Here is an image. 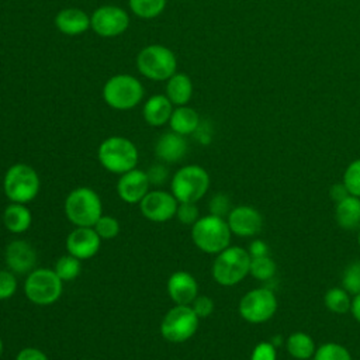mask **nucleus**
<instances>
[{"label":"nucleus","instance_id":"obj_1","mask_svg":"<svg viewBox=\"0 0 360 360\" xmlns=\"http://www.w3.org/2000/svg\"><path fill=\"white\" fill-rule=\"evenodd\" d=\"M65 215L75 226H94L103 215L100 195L90 187H77L65 198Z\"/></svg>","mask_w":360,"mask_h":360},{"label":"nucleus","instance_id":"obj_2","mask_svg":"<svg viewBox=\"0 0 360 360\" xmlns=\"http://www.w3.org/2000/svg\"><path fill=\"white\" fill-rule=\"evenodd\" d=\"M97 158L105 170L124 174L136 167L139 156L136 146L128 138L110 136L100 143Z\"/></svg>","mask_w":360,"mask_h":360},{"label":"nucleus","instance_id":"obj_3","mask_svg":"<svg viewBox=\"0 0 360 360\" xmlns=\"http://www.w3.org/2000/svg\"><path fill=\"white\" fill-rule=\"evenodd\" d=\"M231 229L222 217L205 215L191 225V239L194 245L205 253H219L229 246Z\"/></svg>","mask_w":360,"mask_h":360},{"label":"nucleus","instance_id":"obj_4","mask_svg":"<svg viewBox=\"0 0 360 360\" xmlns=\"http://www.w3.org/2000/svg\"><path fill=\"white\" fill-rule=\"evenodd\" d=\"M250 255L240 246H228L219 252L212 263V277L224 287H232L242 281L250 269Z\"/></svg>","mask_w":360,"mask_h":360},{"label":"nucleus","instance_id":"obj_5","mask_svg":"<svg viewBox=\"0 0 360 360\" xmlns=\"http://www.w3.org/2000/svg\"><path fill=\"white\" fill-rule=\"evenodd\" d=\"M3 190L11 202L27 204L38 195L41 180L34 167L25 163H15L4 174Z\"/></svg>","mask_w":360,"mask_h":360},{"label":"nucleus","instance_id":"obj_6","mask_svg":"<svg viewBox=\"0 0 360 360\" xmlns=\"http://www.w3.org/2000/svg\"><path fill=\"white\" fill-rule=\"evenodd\" d=\"M208 187L210 174L197 165L180 167L170 181V193L179 202H197L205 195Z\"/></svg>","mask_w":360,"mask_h":360},{"label":"nucleus","instance_id":"obj_7","mask_svg":"<svg viewBox=\"0 0 360 360\" xmlns=\"http://www.w3.org/2000/svg\"><path fill=\"white\" fill-rule=\"evenodd\" d=\"M136 68L146 79L162 82L176 73L177 60L174 53L163 45H148L136 56Z\"/></svg>","mask_w":360,"mask_h":360},{"label":"nucleus","instance_id":"obj_8","mask_svg":"<svg viewBox=\"0 0 360 360\" xmlns=\"http://www.w3.org/2000/svg\"><path fill=\"white\" fill-rule=\"evenodd\" d=\"M62 283L55 270L35 269L28 273L24 281V294L32 304L51 305L60 298L63 291Z\"/></svg>","mask_w":360,"mask_h":360},{"label":"nucleus","instance_id":"obj_9","mask_svg":"<svg viewBox=\"0 0 360 360\" xmlns=\"http://www.w3.org/2000/svg\"><path fill=\"white\" fill-rule=\"evenodd\" d=\"M143 97V86L129 75H115L103 87V98L114 110H129L139 104Z\"/></svg>","mask_w":360,"mask_h":360},{"label":"nucleus","instance_id":"obj_10","mask_svg":"<svg viewBox=\"0 0 360 360\" xmlns=\"http://www.w3.org/2000/svg\"><path fill=\"white\" fill-rule=\"evenodd\" d=\"M200 318L191 305H174L160 322V335L172 343H183L194 336Z\"/></svg>","mask_w":360,"mask_h":360},{"label":"nucleus","instance_id":"obj_11","mask_svg":"<svg viewBox=\"0 0 360 360\" xmlns=\"http://www.w3.org/2000/svg\"><path fill=\"white\" fill-rule=\"evenodd\" d=\"M277 309V300L269 288H255L246 292L239 302V314L249 323L269 321Z\"/></svg>","mask_w":360,"mask_h":360},{"label":"nucleus","instance_id":"obj_12","mask_svg":"<svg viewBox=\"0 0 360 360\" xmlns=\"http://www.w3.org/2000/svg\"><path fill=\"white\" fill-rule=\"evenodd\" d=\"M90 27L98 37H118L129 27V15L121 7L101 6L91 14Z\"/></svg>","mask_w":360,"mask_h":360},{"label":"nucleus","instance_id":"obj_13","mask_svg":"<svg viewBox=\"0 0 360 360\" xmlns=\"http://www.w3.org/2000/svg\"><path fill=\"white\" fill-rule=\"evenodd\" d=\"M179 201L165 190H152L139 202L142 215L152 222H167L176 217Z\"/></svg>","mask_w":360,"mask_h":360},{"label":"nucleus","instance_id":"obj_14","mask_svg":"<svg viewBox=\"0 0 360 360\" xmlns=\"http://www.w3.org/2000/svg\"><path fill=\"white\" fill-rule=\"evenodd\" d=\"M101 246V238L93 226H76L66 238V250L69 255L87 260L96 256Z\"/></svg>","mask_w":360,"mask_h":360},{"label":"nucleus","instance_id":"obj_15","mask_svg":"<svg viewBox=\"0 0 360 360\" xmlns=\"http://www.w3.org/2000/svg\"><path fill=\"white\" fill-rule=\"evenodd\" d=\"M4 260L8 270L14 274H27L37 264V252L27 240L14 239L6 246Z\"/></svg>","mask_w":360,"mask_h":360},{"label":"nucleus","instance_id":"obj_16","mask_svg":"<svg viewBox=\"0 0 360 360\" xmlns=\"http://www.w3.org/2000/svg\"><path fill=\"white\" fill-rule=\"evenodd\" d=\"M149 179L146 172L132 169L120 176L117 181L118 197L128 204H139L149 191Z\"/></svg>","mask_w":360,"mask_h":360},{"label":"nucleus","instance_id":"obj_17","mask_svg":"<svg viewBox=\"0 0 360 360\" xmlns=\"http://www.w3.org/2000/svg\"><path fill=\"white\" fill-rule=\"evenodd\" d=\"M232 233L248 238L260 232L263 219L260 212L249 205H239L231 210L226 219Z\"/></svg>","mask_w":360,"mask_h":360},{"label":"nucleus","instance_id":"obj_18","mask_svg":"<svg viewBox=\"0 0 360 360\" xmlns=\"http://www.w3.org/2000/svg\"><path fill=\"white\" fill-rule=\"evenodd\" d=\"M167 294L176 305H191L198 295V283L188 271H174L167 280Z\"/></svg>","mask_w":360,"mask_h":360},{"label":"nucleus","instance_id":"obj_19","mask_svg":"<svg viewBox=\"0 0 360 360\" xmlns=\"http://www.w3.org/2000/svg\"><path fill=\"white\" fill-rule=\"evenodd\" d=\"M187 152V142L183 135L177 132L163 134L155 146L156 158L165 163H176L183 159Z\"/></svg>","mask_w":360,"mask_h":360},{"label":"nucleus","instance_id":"obj_20","mask_svg":"<svg viewBox=\"0 0 360 360\" xmlns=\"http://www.w3.org/2000/svg\"><path fill=\"white\" fill-rule=\"evenodd\" d=\"M55 25L65 35H80L90 28V17L80 8H63L56 14Z\"/></svg>","mask_w":360,"mask_h":360},{"label":"nucleus","instance_id":"obj_21","mask_svg":"<svg viewBox=\"0 0 360 360\" xmlns=\"http://www.w3.org/2000/svg\"><path fill=\"white\" fill-rule=\"evenodd\" d=\"M173 112L172 101L163 94H155L146 100L142 108L145 121L152 127H162L169 122Z\"/></svg>","mask_w":360,"mask_h":360},{"label":"nucleus","instance_id":"obj_22","mask_svg":"<svg viewBox=\"0 0 360 360\" xmlns=\"http://www.w3.org/2000/svg\"><path fill=\"white\" fill-rule=\"evenodd\" d=\"M32 214L25 204L10 202L3 212V224L11 233H22L30 229Z\"/></svg>","mask_w":360,"mask_h":360},{"label":"nucleus","instance_id":"obj_23","mask_svg":"<svg viewBox=\"0 0 360 360\" xmlns=\"http://www.w3.org/2000/svg\"><path fill=\"white\" fill-rule=\"evenodd\" d=\"M200 124V117L197 111L187 105H179L173 110L169 125L173 132H177L180 135H190L193 134Z\"/></svg>","mask_w":360,"mask_h":360},{"label":"nucleus","instance_id":"obj_24","mask_svg":"<svg viewBox=\"0 0 360 360\" xmlns=\"http://www.w3.org/2000/svg\"><path fill=\"white\" fill-rule=\"evenodd\" d=\"M193 94V83L184 73H174L167 79L166 97L173 105H186Z\"/></svg>","mask_w":360,"mask_h":360},{"label":"nucleus","instance_id":"obj_25","mask_svg":"<svg viewBox=\"0 0 360 360\" xmlns=\"http://www.w3.org/2000/svg\"><path fill=\"white\" fill-rule=\"evenodd\" d=\"M335 217L338 224L345 229H354L360 224V198L347 195L336 204Z\"/></svg>","mask_w":360,"mask_h":360},{"label":"nucleus","instance_id":"obj_26","mask_svg":"<svg viewBox=\"0 0 360 360\" xmlns=\"http://www.w3.org/2000/svg\"><path fill=\"white\" fill-rule=\"evenodd\" d=\"M285 345L288 353L298 360H308L315 354V343L312 338L304 332L290 335Z\"/></svg>","mask_w":360,"mask_h":360},{"label":"nucleus","instance_id":"obj_27","mask_svg":"<svg viewBox=\"0 0 360 360\" xmlns=\"http://www.w3.org/2000/svg\"><path fill=\"white\" fill-rule=\"evenodd\" d=\"M323 301L326 308L335 314H345L350 309V305H352L349 292L345 288H339V287H333L328 290Z\"/></svg>","mask_w":360,"mask_h":360},{"label":"nucleus","instance_id":"obj_28","mask_svg":"<svg viewBox=\"0 0 360 360\" xmlns=\"http://www.w3.org/2000/svg\"><path fill=\"white\" fill-rule=\"evenodd\" d=\"M55 273L58 274V277L62 281H72L75 280L80 271H82V264H80V259L72 256V255H65L60 256L53 267Z\"/></svg>","mask_w":360,"mask_h":360},{"label":"nucleus","instance_id":"obj_29","mask_svg":"<svg viewBox=\"0 0 360 360\" xmlns=\"http://www.w3.org/2000/svg\"><path fill=\"white\" fill-rule=\"evenodd\" d=\"M131 11L141 18H155L166 7V0H129Z\"/></svg>","mask_w":360,"mask_h":360},{"label":"nucleus","instance_id":"obj_30","mask_svg":"<svg viewBox=\"0 0 360 360\" xmlns=\"http://www.w3.org/2000/svg\"><path fill=\"white\" fill-rule=\"evenodd\" d=\"M249 273L257 280H269L276 273V263L270 256L262 257H252L250 259V269Z\"/></svg>","mask_w":360,"mask_h":360},{"label":"nucleus","instance_id":"obj_31","mask_svg":"<svg viewBox=\"0 0 360 360\" xmlns=\"http://www.w3.org/2000/svg\"><path fill=\"white\" fill-rule=\"evenodd\" d=\"M314 360H352V356L345 346L329 342L315 350Z\"/></svg>","mask_w":360,"mask_h":360},{"label":"nucleus","instance_id":"obj_32","mask_svg":"<svg viewBox=\"0 0 360 360\" xmlns=\"http://www.w3.org/2000/svg\"><path fill=\"white\" fill-rule=\"evenodd\" d=\"M342 285L349 294L356 295L360 292V260L353 262L345 269Z\"/></svg>","mask_w":360,"mask_h":360},{"label":"nucleus","instance_id":"obj_33","mask_svg":"<svg viewBox=\"0 0 360 360\" xmlns=\"http://www.w3.org/2000/svg\"><path fill=\"white\" fill-rule=\"evenodd\" d=\"M343 184L350 195L360 197V159L352 162L343 174Z\"/></svg>","mask_w":360,"mask_h":360},{"label":"nucleus","instance_id":"obj_34","mask_svg":"<svg viewBox=\"0 0 360 360\" xmlns=\"http://www.w3.org/2000/svg\"><path fill=\"white\" fill-rule=\"evenodd\" d=\"M93 228L101 239H112L120 233V222L112 215H101Z\"/></svg>","mask_w":360,"mask_h":360},{"label":"nucleus","instance_id":"obj_35","mask_svg":"<svg viewBox=\"0 0 360 360\" xmlns=\"http://www.w3.org/2000/svg\"><path fill=\"white\" fill-rule=\"evenodd\" d=\"M17 291V277L11 270H0V301L11 298Z\"/></svg>","mask_w":360,"mask_h":360},{"label":"nucleus","instance_id":"obj_36","mask_svg":"<svg viewBox=\"0 0 360 360\" xmlns=\"http://www.w3.org/2000/svg\"><path fill=\"white\" fill-rule=\"evenodd\" d=\"M176 217L183 225H194L200 218V212L195 202H179Z\"/></svg>","mask_w":360,"mask_h":360},{"label":"nucleus","instance_id":"obj_37","mask_svg":"<svg viewBox=\"0 0 360 360\" xmlns=\"http://www.w3.org/2000/svg\"><path fill=\"white\" fill-rule=\"evenodd\" d=\"M210 211L212 215L217 217H225L231 212V201L228 198V195L225 194H215L211 200H210Z\"/></svg>","mask_w":360,"mask_h":360},{"label":"nucleus","instance_id":"obj_38","mask_svg":"<svg viewBox=\"0 0 360 360\" xmlns=\"http://www.w3.org/2000/svg\"><path fill=\"white\" fill-rule=\"evenodd\" d=\"M191 308L198 318H207L214 312V301L207 295H197L191 302Z\"/></svg>","mask_w":360,"mask_h":360},{"label":"nucleus","instance_id":"obj_39","mask_svg":"<svg viewBox=\"0 0 360 360\" xmlns=\"http://www.w3.org/2000/svg\"><path fill=\"white\" fill-rule=\"evenodd\" d=\"M250 360H276V349L273 343L260 342L255 346Z\"/></svg>","mask_w":360,"mask_h":360},{"label":"nucleus","instance_id":"obj_40","mask_svg":"<svg viewBox=\"0 0 360 360\" xmlns=\"http://www.w3.org/2000/svg\"><path fill=\"white\" fill-rule=\"evenodd\" d=\"M146 174H148L149 183L152 186H162L167 180V177H169V172H167V169L162 163L150 166L149 170L146 172Z\"/></svg>","mask_w":360,"mask_h":360},{"label":"nucleus","instance_id":"obj_41","mask_svg":"<svg viewBox=\"0 0 360 360\" xmlns=\"http://www.w3.org/2000/svg\"><path fill=\"white\" fill-rule=\"evenodd\" d=\"M15 360H49L48 356L37 347H24L18 352Z\"/></svg>","mask_w":360,"mask_h":360},{"label":"nucleus","instance_id":"obj_42","mask_svg":"<svg viewBox=\"0 0 360 360\" xmlns=\"http://www.w3.org/2000/svg\"><path fill=\"white\" fill-rule=\"evenodd\" d=\"M249 255L250 257H262V256H269V246L263 240H253L249 246Z\"/></svg>","mask_w":360,"mask_h":360},{"label":"nucleus","instance_id":"obj_43","mask_svg":"<svg viewBox=\"0 0 360 360\" xmlns=\"http://www.w3.org/2000/svg\"><path fill=\"white\" fill-rule=\"evenodd\" d=\"M329 194H330V198H332L336 204H338L339 201L345 200L347 195H350V194H349V191H347V188L345 187V184H343V183L333 184V186L330 187Z\"/></svg>","mask_w":360,"mask_h":360},{"label":"nucleus","instance_id":"obj_44","mask_svg":"<svg viewBox=\"0 0 360 360\" xmlns=\"http://www.w3.org/2000/svg\"><path fill=\"white\" fill-rule=\"evenodd\" d=\"M350 311L354 316V319L357 322H360V292L354 295V298L352 300V305H350Z\"/></svg>","mask_w":360,"mask_h":360},{"label":"nucleus","instance_id":"obj_45","mask_svg":"<svg viewBox=\"0 0 360 360\" xmlns=\"http://www.w3.org/2000/svg\"><path fill=\"white\" fill-rule=\"evenodd\" d=\"M1 353H3V340L0 338V356H1Z\"/></svg>","mask_w":360,"mask_h":360},{"label":"nucleus","instance_id":"obj_46","mask_svg":"<svg viewBox=\"0 0 360 360\" xmlns=\"http://www.w3.org/2000/svg\"><path fill=\"white\" fill-rule=\"evenodd\" d=\"M357 240H359V246H360V232H359V238H357Z\"/></svg>","mask_w":360,"mask_h":360}]
</instances>
